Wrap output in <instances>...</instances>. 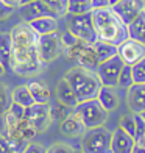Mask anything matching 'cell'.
I'll return each mask as SVG.
<instances>
[{
  "label": "cell",
  "instance_id": "6da1fadb",
  "mask_svg": "<svg viewBox=\"0 0 145 153\" xmlns=\"http://www.w3.org/2000/svg\"><path fill=\"white\" fill-rule=\"evenodd\" d=\"M11 36V72L19 76L31 78L47 67L39 53V34L28 22L20 20L10 31Z\"/></svg>",
  "mask_w": 145,
  "mask_h": 153
},
{
  "label": "cell",
  "instance_id": "7a4b0ae2",
  "mask_svg": "<svg viewBox=\"0 0 145 153\" xmlns=\"http://www.w3.org/2000/svg\"><path fill=\"white\" fill-rule=\"evenodd\" d=\"M92 22L98 41L117 47L128 39V27L117 17L111 6L101 10H92Z\"/></svg>",
  "mask_w": 145,
  "mask_h": 153
},
{
  "label": "cell",
  "instance_id": "3957f363",
  "mask_svg": "<svg viewBox=\"0 0 145 153\" xmlns=\"http://www.w3.org/2000/svg\"><path fill=\"white\" fill-rule=\"evenodd\" d=\"M64 78L72 86L78 103L97 99L98 91L101 88V83L98 80V76H97V74L92 71H87V69H83L80 66L70 67L64 74Z\"/></svg>",
  "mask_w": 145,
  "mask_h": 153
},
{
  "label": "cell",
  "instance_id": "277c9868",
  "mask_svg": "<svg viewBox=\"0 0 145 153\" xmlns=\"http://www.w3.org/2000/svg\"><path fill=\"white\" fill-rule=\"evenodd\" d=\"M111 136L112 131H109L105 125L86 130L80 137L81 153H111Z\"/></svg>",
  "mask_w": 145,
  "mask_h": 153
},
{
  "label": "cell",
  "instance_id": "5b68a950",
  "mask_svg": "<svg viewBox=\"0 0 145 153\" xmlns=\"http://www.w3.org/2000/svg\"><path fill=\"white\" fill-rule=\"evenodd\" d=\"M73 113L81 119V122L84 123V127L87 130L103 127V125L108 122V116H109V113L100 105V102L97 99L80 102L78 105L73 108Z\"/></svg>",
  "mask_w": 145,
  "mask_h": 153
},
{
  "label": "cell",
  "instance_id": "8992f818",
  "mask_svg": "<svg viewBox=\"0 0 145 153\" xmlns=\"http://www.w3.org/2000/svg\"><path fill=\"white\" fill-rule=\"evenodd\" d=\"M67 16V30L73 33L84 44L92 45L97 41V33L92 22V13L86 14H66Z\"/></svg>",
  "mask_w": 145,
  "mask_h": 153
},
{
  "label": "cell",
  "instance_id": "52a82bcc",
  "mask_svg": "<svg viewBox=\"0 0 145 153\" xmlns=\"http://www.w3.org/2000/svg\"><path fill=\"white\" fill-rule=\"evenodd\" d=\"M63 50L64 47L61 42V34L58 31L39 36V53L41 59L45 66L53 62L55 59H58L63 55Z\"/></svg>",
  "mask_w": 145,
  "mask_h": 153
},
{
  "label": "cell",
  "instance_id": "ba28073f",
  "mask_svg": "<svg viewBox=\"0 0 145 153\" xmlns=\"http://www.w3.org/2000/svg\"><path fill=\"white\" fill-rule=\"evenodd\" d=\"M123 67V61L117 56H112L106 61L100 62L97 66V76L101 83V86H111V88H117V80H119L120 71Z\"/></svg>",
  "mask_w": 145,
  "mask_h": 153
},
{
  "label": "cell",
  "instance_id": "9c48e42d",
  "mask_svg": "<svg viewBox=\"0 0 145 153\" xmlns=\"http://www.w3.org/2000/svg\"><path fill=\"white\" fill-rule=\"evenodd\" d=\"M117 56L123 61V64L133 66L137 61L145 58V44L128 38L120 45H117Z\"/></svg>",
  "mask_w": 145,
  "mask_h": 153
},
{
  "label": "cell",
  "instance_id": "30bf717a",
  "mask_svg": "<svg viewBox=\"0 0 145 153\" xmlns=\"http://www.w3.org/2000/svg\"><path fill=\"white\" fill-rule=\"evenodd\" d=\"M27 119L34 128L38 130V133H44V131L50 127L52 119H50V108L48 105H41V103H34V105L25 108V116Z\"/></svg>",
  "mask_w": 145,
  "mask_h": 153
},
{
  "label": "cell",
  "instance_id": "8fae6325",
  "mask_svg": "<svg viewBox=\"0 0 145 153\" xmlns=\"http://www.w3.org/2000/svg\"><path fill=\"white\" fill-rule=\"evenodd\" d=\"M111 10L128 27L144 11V2L142 0H119L115 5L111 6Z\"/></svg>",
  "mask_w": 145,
  "mask_h": 153
},
{
  "label": "cell",
  "instance_id": "7c38bea8",
  "mask_svg": "<svg viewBox=\"0 0 145 153\" xmlns=\"http://www.w3.org/2000/svg\"><path fill=\"white\" fill-rule=\"evenodd\" d=\"M17 8H19V14H20V17H22L24 22H31V20H34V19L47 17V16L58 17L42 2V0H34V2H30V3H27V5H20V6H17Z\"/></svg>",
  "mask_w": 145,
  "mask_h": 153
},
{
  "label": "cell",
  "instance_id": "4fadbf2b",
  "mask_svg": "<svg viewBox=\"0 0 145 153\" xmlns=\"http://www.w3.org/2000/svg\"><path fill=\"white\" fill-rule=\"evenodd\" d=\"M127 106L133 114H141L145 111V85H137L127 89Z\"/></svg>",
  "mask_w": 145,
  "mask_h": 153
},
{
  "label": "cell",
  "instance_id": "5bb4252c",
  "mask_svg": "<svg viewBox=\"0 0 145 153\" xmlns=\"http://www.w3.org/2000/svg\"><path fill=\"white\" fill-rule=\"evenodd\" d=\"M136 147L134 137L117 127L111 136V153H131Z\"/></svg>",
  "mask_w": 145,
  "mask_h": 153
},
{
  "label": "cell",
  "instance_id": "9a60e30c",
  "mask_svg": "<svg viewBox=\"0 0 145 153\" xmlns=\"http://www.w3.org/2000/svg\"><path fill=\"white\" fill-rule=\"evenodd\" d=\"M87 128L84 127V123L81 122V119L72 111V114L64 119L59 123V131L67 137H81L84 134V131Z\"/></svg>",
  "mask_w": 145,
  "mask_h": 153
},
{
  "label": "cell",
  "instance_id": "2e32d148",
  "mask_svg": "<svg viewBox=\"0 0 145 153\" xmlns=\"http://www.w3.org/2000/svg\"><path fill=\"white\" fill-rule=\"evenodd\" d=\"M55 92H56V100L61 102V103H64L66 106L69 108H75L78 105V100H77V95H75L73 92V89L72 86L67 83V80L64 78H61L58 83H56V88H55Z\"/></svg>",
  "mask_w": 145,
  "mask_h": 153
},
{
  "label": "cell",
  "instance_id": "e0dca14e",
  "mask_svg": "<svg viewBox=\"0 0 145 153\" xmlns=\"http://www.w3.org/2000/svg\"><path fill=\"white\" fill-rule=\"evenodd\" d=\"M28 89L33 95L34 103H41V105H48L52 99V91L48 85L42 80H33L28 83Z\"/></svg>",
  "mask_w": 145,
  "mask_h": 153
},
{
  "label": "cell",
  "instance_id": "ac0fdd59",
  "mask_svg": "<svg viewBox=\"0 0 145 153\" xmlns=\"http://www.w3.org/2000/svg\"><path fill=\"white\" fill-rule=\"evenodd\" d=\"M97 100L100 102V105L108 113L117 109L119 108V103H120V99H119V94H117L115 88H111V86H101L98 91V95H97Z\"/></svg>",
  "mask_w": 145,
  "mask_h": 153
},
{
  "label": "cell",
  "instance_id": "d6986e66",
  "mask_svg": "<svg viewBox=\"0 0 145 153\" xmlns=\"http://www.w3.org/2000/svg\"><path fill=\"white\" fill-rule=\"evenodd\" d=\"M30 27L36 31L39 36L42 34H50V33H55L58 31L59 28V24H58V17H39V19H34L31 22H28Z\"/></svg>",
  "mask_w": 145,
  "mask_h": 153
},
{
  "label": "cell",
  "instance_id": "ffe728a7",
  "mask_svg": "<svg viewBox=\"0 0 145 153\" xmlns=\"http://www.w3.org/2000/svg\"><path fill=\"white\" fill-rule=\"evenodd\" d=\"M75 62H77V66H80L83 69H87V71H92V72H95L97 66L100 64L98 59H97V55L94 52L92 45H87V44L83 47L80 55L75 58Z\"/></svg>",
  "mask_w": 145,
  "mask_h": 153
},
{
  "label": "cell",
  "instance_id": "44dd1931",
  "mask_svg": "<svg viewBox=\"0 0 145 153\" xmlns=\"http://www.w3.org/2000/svg\"><path fill=\"white\" fill-rule=\"evenodd\" d=\"M128 38L145 44V13L144 11L128 25Z\"/></svg>",
  "mask_w": 145,
  "mask_h": 153
},
{
  "label": "cell",
  "instance_id": "7402d4cb",
  "mask_svg": "<svg viewBox=\"0 0 145 153\" xmlns=\"http://www.w3.org/2000/svg\"><path fill=\"white\" fill-rule=\"evenodd\" d=\"M0 64L5 71H11V36L10 33H0Z\"/></svg>",
  "mask_w": 145,
  "mask_h": 153
},
{
  "label": "cell",
  "instance_id": "603a6c76",
  "mask_svg": "<svg viewBox=\"0 0 145 153\" xmlns=\"http://www.w3.org/2000/svg\"><path fill=\"white\" fill-rule=\"evenodd\" d=\"M11 99H13V102L22 105L24 108L34 105V100H33V95L28 89V85H19L14 89H11Z\"/></svg>",
  "mask_w": 145,
  "mask_h": 153
},
{
  "label": "cell",
  "instance_id": "cb8c5ba5",
  "mask_svg": "<svg viewBox=\"0 0 145 153\" xmlns=\"http://www.w3.org/2000/svg\"><path fill=\"white\" fill-rule=\"evenodd\" d=\"M92 48H94V52L97 55L98 62H103V61H106V59H109V58H112V56L117 55V47L115 45L103 42V41H98V39L92 44Z\"/></svg>",
  "mask_w": 145,
  "mask_h": 153
},
{
  "label": "cell",
  "instance_id": "d4e9b609",
  "mask_svg": "<svg viewBox=\"0 0 145 153\" xmlns=\"http://www.w3.org/2000/svg\"><path fill=\"white\" fill-rule=\"evenodd\" d=\"M48 108H50V119L52 122H56V123H61L64 119H67L69 116L72 114V108L66 106L64 103L61 102H56V103H48Z\"/></svg>",
  "mask_w": 145,
  "mask_h": 153
},
{
  "label": "cell",
  "instance_id": "484cf974",
  "mask_svg": "<svg viewBox=\"0 0 145 153\" xmlns=\"http://www.w3.org/2000/svg\"><path fill=\"white\" fill-rule=\"evenodd\" d=\"M14 130H16L17 133L25 139L27 142H31L33 139L36 137V134H38V130L34 128L27 119H20L19 123H17V127H16Z\"/></svg>",
  "mask_w": 145,
  "mask_h": 153
},
{
  "label": "cell",
  "instance_id": "4316f807",
  "mask_svg": "<svg viewBox=\"0 0 145 153\" xmlns=\"http://www.w3.org/2000/svg\"><path fill=\"white\" fill-rule=\"evenodd\" d=\"M11 89L8 85L0 81V116H3L11 106Z\"/></svg>",
  "mask_w": 145,
  "mask_h": 153
},
{
  "label": "cell",
  "instance_id": "83f0119b",
  "mask_svg": "<svg viewBox=\"0 0 145 153\" xmlns=\"http://www.w3.org/2000/svg\"><path fill=\"white\" fill-rule=\"evenodd\" d=\"M134 81H133V72H131V66L123 64L120 75H119V80H117V88L120 89H128L129 86H133Z\"/></svg>",
  "mask_w": 145,
  "mask_h": 153
},
{
  "label": "cell",
  "instance_id": "f1b7e54d",
  "mask_svg": "<svg viewBox=\"0 0 145 153\" xmlns=\"http://www.w3.org/2000/svg\"><path fill=\"white\" fill-rule=\"evenodd\" d=\"M58 17H64L67 14V3L69 0H42Z\"/></svg>",
  "mask_w": 145,
  "mask_h": 153
},
{
  "label": "cell",
  "instance_id": "f546056e",
  "mask_svg": "<svg viewBox=\"0 0 145 153\" xmlns=\"http://www.w3.org/2000/svg\"><path fill=\"white\" fill-rule=\"evenodd\" d=\"M119 127L127 131L129 136H136V120H134V114L133 113H128V114H123L120 117V122H119Z\"/></svg>",
  "mask_w": 145,
  "mask_h": 153
},
{
  "label": "cell",
  "instance_id": "4dcf8cb0",
  "mask_svg": "<svg viewBox=\"0 0 145 153\" xmlns=\"http://www.w3.org/2000/svg\"><path fill=\"white\" fill-rule=\"evenodd\" d=\"M131 72H133V81L137 85H145V58L137 61L136 64L131 66Z\"/></svg>",
  "mask_w": 145,
  "mask_h": 153
},
{
  "label": "cell",
  "instance_id": "1f68e13d",
  "mask_svg": "<svg viewBox=\"0 0 145 153\" xmlns=\"http://www.w3.org/2000/svg\"><path fill=\"white\" fill-rule=\"evenodd\" d=\"M92 13L91 3H69L67 5V14H86Z\"/></svg>",
  "mask_w": 145,
  "mask_h": 153
},
{
  "label": "cell",
  "instance_id": "d6a6232c",
  "mask_svg": "<svg viewBox=\"0 0 145 153\" xmlns=\"http://www.w3.org/2000/svg\"><path fill=\"white\" fill-rule=\"evenodd\" d=\"M47 153H77L70 144H66V142H55L52 144L50 147L47 149Z\"/></svg>",
  "mask_w": 145,
  "mask_h": 153
},
{
  "label": "cell",
  "instance_id": "836d02e7",
  "mask_svg": "<svg viewBox=\"0 0 145 153\" xmlns=\"http://www.w3.org/2000/svg\"><path fill=\"white\" fill-rule=\"evenodd\" d=\"M86 44L83 42V41H78L77 44H73V45H70V47H67V48H64L63 50V55L66 58H69V59H72V61H75V58L80 55V52L83 50V47H84ZM89 45V44H87Z\"/></svg>",
  "mask_w": 145,
  "mask_h": 153
},
{
  "label": "cell",
  "instance_id": "e575fe53",
  "mask_svg": "<svg viewBox=\"0 0 145 153\" xmlns=\"http://www.w3.org/2000/svg\"><path fill=\"white\" fill-rule=\"evenodd\" d=\"M78 41H80V39L75 36L73 33L69 31V30H66L63 34H61V42H63V47H64V48L70 47V45H73V44H77Z\"/></svg>",
  "mask_w": 145,
  "mask_h": 153
},
{
  "label": "cell",
  "instance_id": "d590c367",
  "mask_svg": "<svg viewBox=\"0 0 145 153\" xmlns=\"http://www.w3.org/2000/svg\"><path fill=\"white\" fill-rule=\"evenodd\" d=\"M22 153H47V149L44 147L42 144H38V142H28L27 147Z\"/></svg>",
  "mask_w": 145,
  "mask_h": 153
},
{
  "label": "cell",
  "instance_id": "8d00e7d4",
  "mask_svg": "<svg viewBox=\"0 0 145 153\" xmlns=\"http://www.w3.org/2000/svg\"><path fill=\"white\" fill-rule=\"evenodd\" d=\"M13 13H14V6L5 3L2 0V2H0V20L8 19L10 16H13Z\"/></svg>",
  "mask_w": 145,
  "mask_h": 153
},
{
  "label": "cell",
  "instance_id": "74e56055",
  "mask_svg": "<svg viewBox=\"0 0 145 153\" xmlns=\"http://www.w3.org/2000/svg\"><path fill=\"white\" fill-rule=\"evenodd\" d=\"M8 111H10L13 116H16L19 120L24 119V116H25V108L22 105H19V103H16V102H11V106H10Z\"/></svg>",
  "mask_w": 145,
  "mask_h": 153
},
{
  "label": "cell",
  "instance_id": "f35d334b",
  "mask_svg": "<svg viewBox=\"0 0 145 153\" xmlns=\"http://www.w3.org/2000/svg\"><path fill=\"white\" fill-rule=\"evenodd\" d=\"M91 5H92V10H101V8H109L111 6L109 0H91Z\"/></svg>",
  "mask_w": 145,
  "mask_h": 153
},
{
  "label": "cell",
  "instance_id": "ab89813d",
  "mask_svg": "<svg viewBox=\"0 0 145 153\" xmlns=\"http://www.w3.org/2000/svg\"><path fill=\"white\" fill-rule=\"evenodd\" d=\"M11 152V147L8 144V139L5 137L3 133H0V153H8Z\"/></svg>",
  "mask_w": 145,
  "mask_h": 153
},
{
  "label": "cell",
  "instance_id": "60d3db41",
  "mask_svg": "<svg viewBox=\"0 0 145 153\" xmlns=\"http://www.w3.org/2000/svg\"><path fill=\"white\" fill-rule=\"evenodd\" d=\"M5 3H8V5H11V6H19V3H20V0H3Z\"/></svg>",
  "mask_w": 145,
  "mask_h": 153
},
{
  "label": "cell",
  "instance_id": "b9f144b4",
  "mask_svg": "<svg viewBox=\"0 0 145 153\" xmlns=\"http://www.w3.org/2000/svg\"><path fill=\"white\" fill-rule=\"evenodd\" d=\"M131 153H145V147H137V145H136Z\"/></svg>",
  "mask_w": 145,
  "mask_h": 153
},
{
  "label": "cell",
  "instance_id": "7bdbcfd3",
  "mask_svg": "<svg viewBox=\"0 0 145 153\" xmlns=\"http://www.w3.org/2000/svg\"><path fill=\"white\" fill-rule=\"evenodd\" d=\"M30 2H34V0H20L19 6H20V5H27V3H30Z\"/></svg>",
  "mask_w": 145,
  "mask_h": 153
},
{
  "label": "cell",
  "instance_id": "ee69618b",
  "mask_svg": "<svg viewBox=\"0 0 145 153\" xmlns=\"http://www.w3.org/2000/svg\"><path fill=\"white\" fill-rule=\"evenodd\" d=\"M5 72H6V71H5V67H3L2 64H0V76H2V75H3Z\"/></svg>",
  "mask_w": 145,
  "mask_h": 153
},
{
  "label": "cell",
  "instance_id": "f6af8a7d",
  "mask_svg": "<svg viewBox=\"0 0 145 153\" xmlns=\"http://www.w3.org/2000/svg\"><path fill=\"white\" fill-rule=\"evenodd\" d=\"M117 2H119V0H109V3H111V6H112V5H115Z\"/></svg>",
  "mask_w": 145,
  "mask_h": 153
},
{
  "label": "cell",
  "instance_id": "bcb514c9",
  "mask_svg": "<svg viewBox=\"0 0 145 153\" xmlns=\"http://www.w3.org/2000/svg\"><path fill=\"white\" fill-rule=\"evenodd\" d=\"M141 116H142V119L145 120V111H142V113H141Z\"/></svg>",
  "mask_w": 145,
  "mask_h": 153
},
{
  "label": "cell",
  "instance_id": "7dc6e473",
  "mask_svg": "<svg viewBox=\"0 0 145 153\" xmlns=\"http://www.w3.org/2000/svg\"><path fill=\"white\" fill-rule=\"evenodd\" d=\"M144 13H145V3H144Z\"/></svg>",
  "mask_w": 145,
  "mask_h": 153
},
{
  "label": "cell",
  "instance_id": "c3c4849f",
  "mask_svg": "<svg viewBox=\"0 0 145 153\" xmlns=\"http://www.w3.org/2000/svg\"><path fill=\"white\" fill-rule=\"evenodd\" d=\"M8 153H16V152H8Z\"/></svg>",
  "mask_w": 145,
  "mask_h": 153
},
{
  "label": "cell",
  "instance_id": "681fc988",
  "mask_svg": "<svg viewBox=\"0 0 145 153\" xmlns=\"http://www.w3.org/2000/svg\"><path fill=\"white\" fill-rule=\"evenodd\" d=\"M142 2H144V3H145V0H142Z\"/></svg>",
  "mask_w": 145,
  "mask_h": 153
},
{
  "label": "cell",
  "instance_id": "f907efd6",
  "mask_svg": "<svg viewBox=\"0 0 145 153\" xmlns=\"http://www.w3.org/2000/svg\"><path fill=\"white\" fill-rule=\"evenodd\" d=\"M0 2H2V0H0Z\"/></svg>",
  "mask_w": 145,
  "mask_h": 153
},
{
  "label": "cell",
  "instance_id": "816d5d0a",
  "mask_svg": "<svg viewBox=\"0 0 145 153\" xmlns=\"http://www.w3.org/2000/svg\"><path fill=\"white\" fill-rule=\"evenodd\" d=\"M80 153H81V152H80Z\"/></svg>",
  "mask_w": 145,
  "mask_h": 153
}]
</instances>
